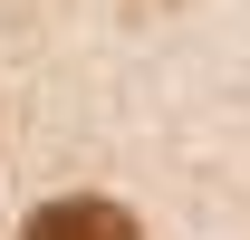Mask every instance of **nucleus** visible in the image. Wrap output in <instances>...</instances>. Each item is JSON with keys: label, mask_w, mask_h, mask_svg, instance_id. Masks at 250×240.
I'll return each mask as SVG.
<instances>
[{"label": "nucleus", "mask_w": 250, "mask_h": 240, "mask_svg": "<svg viewBox=\"0 0 250 240\" xmlns=\"http://www.w3.org/2000/svg\"><path fill=\"white\" fill-rule=\"evenodd\" d=\"M29 240H135V221H125L116 202H48V211H29Z\"/></svg>", "instance_id": "nucleus-1"}]
</instances>
